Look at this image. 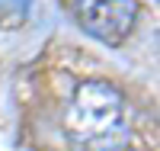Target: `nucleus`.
Listing matches in <instances>:
<instances>
[{"mask_svg": "<svg viewBox=\"0 0 160 151\" xmlns=\"http://www.w3.org/2000/svg\"><path fill=\"white\" fill-rule=\"evenodd\" d=\"M68 129L80 145H90L96 151L122 148L128 142L125 138L122 97L106 84H83L71 103Z\"/></svg>", "mask_w": 160, "mask_h": 151, "instance_id": "nucleus-1", "label": "nucleus"}, {"mask_svg": "<svg viewBox=\"0 0 160 151\" xmlns=\"http://www.w3.org/2000/svg\"><path fill=\"white\" fill-rule=\"evenodd\" d=\"M71 13L93 39L122 45L138 19V0H71Z\"/></svg>", "mask_w": 160, "mask_h": 151, "instance_id": "nucleus-2", "label": "nucleus"}]
</instances>
